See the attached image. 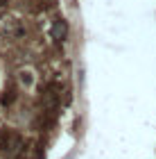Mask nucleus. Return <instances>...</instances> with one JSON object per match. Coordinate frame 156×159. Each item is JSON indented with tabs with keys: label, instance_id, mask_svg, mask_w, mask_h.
<instances>
[{
	"label": "nucleus",
	"instance_id": "obj_1",
	"mask_svg": "<svg viewBox=\"0 0 156 159\" xmlns=\"http://www.w3.org/2000/svg\"><path fill=\"white\" fill-rule=\"evenodd\" d=\"M52 34H54L57 41H63L66 39V23H63V20H57L54 27H52Z\"/></svg>",
	"mask_w": 156,
	"mask_h": 159
}]
</instances>
